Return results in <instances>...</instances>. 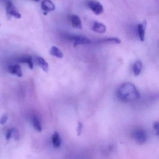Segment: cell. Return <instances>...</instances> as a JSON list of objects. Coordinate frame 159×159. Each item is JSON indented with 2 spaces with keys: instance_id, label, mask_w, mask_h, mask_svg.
Wrapping results in <instances>:
<instances>
[{
  "instance_id": "obj_1",
  "label": "cell",
  "mask_w": 159,
  "mask_h": 159,
  "mask_svg": "<svg viewBox=\"0 0 159 159\" xmlns=\"http://www.w3.org/2000/svg\"><path fill=\"white\" fill-rule=\"evenodd\" d=\"M117 98L124 102L135 101L140 97L139 91L130 83H125L120 85L116 92Z\"/></svg>"
},
{
  "instance_id": "obj_2",
  "label": "cell",
  "mask_w": 159,
  "mask_h": 159,
  "mask_svg": "<svg viewBox=\"0 0 159 159\" xmlns=\"http://www.w3.org/2000/svg\"><path fill=\"white\" fill-rule=\"evenodd\" d=\"M67 39L73 43L75 47L79 45H84L91 43V41L87 37L83 35H68Z\"/></svg>"
},
{
  "instance_id": "obj_3",
  "label": "cell",
  "mask_w": 159,
  "mask_h": 159,
  "mask_svg": "<svg viewBox=\"0 0 159 159\" xmlns=\"http://www.w3.org/2000/svg\"><path fill=\"white\" fill-rule=\"evenodd\" d=\"M87 5L90 10L97 15L101 14L104 11V8L101 3L94 0H91L87 2Z\"/></svg>"
},
{
  "instance_id": "obj_4",
  "label": "cell",
  "mask_w": 159,
  "mask_h": 159,
  "mask_svg": "<svg viewBox=\"0 0 159 159\" xmlns=\"http://www.w3.org/2000/svg\"><path fill=\"white\" fill-rule=\"evenodd\" d=\"M6 13L8 16H13L17 19H20L21 18V15L18 12L16 7L9 1L7 3Z\"/></svg>"
},
{
  "instance_id": "obj_5",
  "label": "cell",
  "mask_w": 159,
  "mask_h": 159,
  "mask_svg": "<svg viewBox=\"0 0 159 159\" xmlns=\"http://www.w3.org/2000/svg\"><path fill=\"white\" fill-rule=\"evenodd\" d=\"M134 137L135 140L138 144H143L147 141V134L144 130L142 129H139L135 131Z\"/></svg>"
},
{
  "instance_id": "obj_6",
  "label": "cell",
  "mask_w": 159,
  "mask_h": 159,
  "mask_svg": "<svg viewBox=\"0 0 159 159\" xmlns=\"http://www.w3.org/2000/svg\"><path fill=\"white\" fill-rule=\"evenodd\" d=\"M41 7L44 11V14L45 15L47 13L53 11L55 10V5L50 0H43L41 3Z\"/></svg>"
},
{
  "instance_id": "obj_7",
  "label": "cell",
  "mask_w": 159,
  "mask_h": 159,
  "mask_svg": "<svg viewBox=\"0 0 159 159\" xmlns=\"http://www.w3.org/2000/svg\"><path fill=\"white\" fill-rule=\"evenodd\" d=\"M70 22L74 28L81 29L82 28V23L79 16L76 15H72L70 16Z\"/></svg>"
},
{
  "instance_id": "obj_8",
  "label": "cell",
  "mask_w": 159,
  "mask_h": 159,
  "mask_svg": "<svg viewBox=\"0 0 159 159\" xmlns=\"http://www.w3.org/2000/svg\"><path fill=\"white\" fill-rule=\"evenodd\" d=\"M92 30L96 33L103 34L106 32L107 27L104 24L99 22H96L94 23L92 27Z\"/></svg>"
},
{
  "instance_id": "obj_9",
  "label": "cell",
  "mask_w": 159,
  "mask_h": 159,
  "mask_svg": "<svg viewBox=\"0 0 159 159\" xmlns=\"http://www.w3.org/2000/svg\"><path fill=\"white\" fill-rule=\"evenodd\" d=\"M9 71L13 75H16L17 77H22L23 76L22 68L18 65H12L9 67Z\"/></svg>"
},
{
  "instance_id": "obj_10",
  "label": "cell",
  "mask_w": 159,
  "mask_h": 159,
  "mask_svg": "<svg viewBox=\"0 0 159 159\" xmlns=\"http://www.w3.org/2000/svg\"><path fill=\"white\" fill-rule=\"evenodd\" d=\"M147 22L144 21L141 24H139L137 26L138 32L139 39L141 41L143 42L145 39V31H146Z\"/></svg>"
},
{
  "instance_id": "obj_11",
  "label": "cell",
  "mask_w": 159,
  "mask_h": 159,
  "mask_svg": "<svg viewBox=\"0 0 159 159\" xmlns=\"http://www.w3.org/2000/svg\"><path fill=\"white\" fill-rule=\"evenodd\" d=\"M17 62L21 63H27L30 69H33V63L32 57L29 55L23 56L17 59Z\"/></svg>"
},
{
  "instance_id": "obj_12",
  "label": "cell",
  "mask_w": 159,
  "mask_h": 159,
  "mask_svg": "<svg viewBox=\"0 0 159 159\" xmlns=\"http://www.w3.org/2000/svg\"><path fill=\"white\" fill-rule=\"evenodd\" d=\"M52 141L55 148H58L61 146L62 140L60 134L58 132H54L52 137Z\"/></svg>"
},
{
  "instance_id": "obj_13",
  "label": "cell",
  "mask_w": 159,
  "mask_h": 159,
  "mask_svg": "<svg viewBox=\"0 0 159 159\" xmlns=\"http://www.w3.org/2000/svg\"><path fill=\"white\" fill-rule=\"evenodd\" d=\"M38 65L45 72H47L49 70V65L45 60L42 57H38L37 59Z\"/></svg>"
},
{
  "instance_id": "obj_14",
  "label": "cell",
  "mask_w": 159,
  "mask_h": 159,
  "mask_svg": "<svg viewBox=\"0 0 159 159\" xmlns=\"http://www.w3.org/2000/svg\"><path fill=\"white\" fill-rule=\"evenodd\" d=\"M142 68V63L139 60H137L135 62L133 66V72L134 75L138 76L139 75Z\"/></svg>"
},
{
  "instance_id": "obj_15",
  "label": "cell",
  "mask_w": 159,
  "mask_h": 159,
  "mask_svg": "<svg viewBox=\"0 0 159 159\" xmlns=\"http://www.w3.org/2000/svg\"><path fill=\"white\" fill-rule=\"evenodd\" d=\"M50 53L52 55L56 57L57 58H62L64 57V54L62 51L56 46H52L50 51Z\"/></svg>"
},
{
  "instance_id": "obj_16",
  "label": "cell",
  "mask_w": 159,
  "mask_h": 159,
  "mask_svg": "<svg viewBox=\"0 0 159 159\" xmlns=\"http://www.w3.org/2000/svg\"><path fill=\"white\" fill-rule=\"evenodd\" d=\"M99 43H111L119 44L121 43V40L117 38H107L99 41Z\"/></svg>"
},
{
  "instance_id": "obj_17",
  "label": "cell",
  "mask_w": 159,
  "mask_h": 159,
  "mask_svg": "<svg viewBox=\"0 0 159 159\" xmlns=\"http://www.w3.org/2000/svg\"><path fill=\"white\" fill-rule=\"evenodd\" d=\"M33 126H34V128L36 131L38 132H41L42 131V125L41 124L40 121L39 119L37 117H35L33 119Z\"/></svg>"
},
{
  "instance_id": "obj_18",
  "label": "cell",
  "mask_w": 159,
  "mask_h": 159,
  "mask_svg": "<svg viewBox=\"0 0 159 159\" xmlns=\"http://www.w3.org/2000/svg\"><path fill=\"white\" fill-rule=\"evenodd\" d=\"M11 137L13 138L15 140H19L20 139V134L17 129L15 128H12Z\"/></svg>"
},
{
  "instance_id": "obj_19",
  "label": "cell",
  "mask_w": 159,
  "mask_h": 159,
  "mask_svg": "<svg viewBox=\"0 0 159 159\" xmlns=\"http://www.w3.org/2000/svg\"><path fill=\"white\" fill-rule=\"evenodd\" d=\"M8 117L7 114H4L0 119V124L4 125L8 120Z\"/></svg>"
},
{
  "instance_id": "obj_20",
  "label": "cell",
  "mask_w": 159,
  "mask_h": 159,
  "mask_svg": "<svg viewBox=\"0 0 159 159\" xmlns=\"http://www.w3.org/2000/svg\"><path fill=\"white\" fill-rule=\"evenodd\" d=\"M153 128L155 131L156 135H159V123L158 121H155L153 124Z\"/></svg>"
},
{
  "instance_id": "obj_21",
  "label": "cell",
  "mask_w": 159,
  "mask_h": 159,
  "mask_svg": "<svg viewBox=\"0 0 159 159\" xmlns=\"http://www.w3.org/2000/svg\"><path fill=\"white\" fill-rule=\"evenodd\" d=\"M83 129V124L81 122H79L78 125V127H77V133H78V135L80 136L81 134L82 131Z\"/></svg>"
},
{
  "instance_id": "obj_22",
  "label": "cell",
  "mask_w": 159,
  "mask_h": 159,
  "mask_svg": "<svg viewBox=\"0 0 159 159\" xmlns=\"http://www.w3.org/2000/svg\"><path fill=\"white\" fill-rule=\"evenodd\" d=\"M11 132L12 128H11V129H9V130L7 131L6 135V140H10V139L11 138Z\"/></svg>"
},
{
  "instance_id": "obj_23",
  "label": "cell",
  "mask_w": 159,
  "mask_h": 159,
  "mask_svg": "<svg viewBox=\"0 0 159 159\" xmlns=\"http://www.w3.org/2000/svg\"><path fill=\"white\" fill-rule=\"evenodd\" d=\"M33 1L35 2H39V0H33Z\"/></svg>"
}]
</instances>
